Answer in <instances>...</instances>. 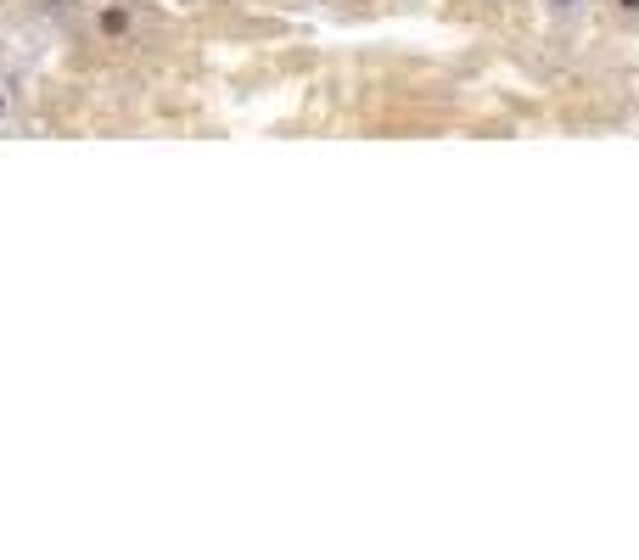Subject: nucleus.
Listing matches in <instances>:
<instances>
[{
  "mask_svg": "<svg viewBox=\"0 0 639 560\" xmlns=\"http://www.w3.org/2000/svg\"><path fill=\"white\" fill-rule=\"evenodd\" d=\"M124 28H129V17L118 12V6H113V12H101V34H124Z\"/></svg>",
  "mask_w": 639,
  "mask_h": 560,
  "instance_id": "f257e3e1",
  "label": "nucleus"
},
{
  "mask_svg": "<svg viewBox=\"0 0 639 560\" xmlns=\"http://www.w3.org/2000/svg\"><path fill=\"white\" fill-rule=\"evenodd\" d=\"M623 6H628V12H639V0H623Z\"/></svg>",
  "mask_w": 639,
  "mask_h": 560,
  "instance_id": "f03ea898",
  "label": "nucleus"
},
{
  "mask_svg": "<svg viewBox=\"0 0 639 560\" xmlns=\"http://www.w3.org/2000/svg\"><path fill=\"white\" fill-rule=\"evenodd\" d=\"M555 6H572V0H555Z\"/></svg>",
  "mask_w": 639,
  "mask_h": 560,
  "instance_id": "7ed1b4c3",
  "label": "nucleus"
},
{
  "mask_svg": "<svg viewBox=\"0 0 639 560\" xmlns=\"http://www.w3.org/2000/svg\"><path fill=\"white\" fill-rule=\"evenodd\" d=\"M0 112H6V101H0Z\"/></svg>",
  "mask_w": 639,
  "mask_h": 560,
  "instance_id": "20e7f679",
  "label": "nucleus"
}]
</instances>
